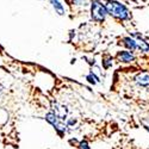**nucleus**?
I'll return each instance as SVG.
<instances>
[{"label": "nucleus", "instance_id": "nucleus-1", "mask_svg": "<svg viewBox=\"0 0 149 149\" xmlns=\"http://www.w3.org/2000/svg\"><path fill=\"white\" fill-rule=\"evenodd\" d=\"M106 11H107V15H110L111 17H113L116 19L119 20H128L130 18V11L129 8L117 1V0H107L106 4H105Z\"/></svg>", "mask_w": 149, "mask_h": 149}, {"label": "nucleus", "instance_id": "nucleus-2", "mask_svg": "<svg viewBox=\"0 0 149 149\" xmlns=\"http://www.w3.org/2000/svg\"><path fill=\"white\" fill-rule=\"evenodd\" d=\"M107 17L105 4L100 0H92L91 3V19L95 23H103Z\"/></svg>", "mask_w": 149, "mask_h": 149}, {"label": "nucleus", "instance_id": "nucleus-3", "mask_svg": "<svg viewBox=\"0 0 149 149\" xmlns=\"http://www.w3.org/2000/svg\"><path fill=\"white\" fill-rule=\"evenodd\" d=\"M44 119L50 124V125L55 129V131L58 134V136H61V137H63V136L66 135V132H67V125H66V123L62 120V119H60L54 112H52V111H49V112L45 115V117H44Z\"/></svg>", "mask_w": 149, "mask_h": 149}, {"label": "nucleus", "instance_id": "nucleus-4", "mask_svg": "<svg viewBox=\"0 0 149 149\" xmlns=\"http://www.w3.org/2000/svg\"><path fill=\"white\" fill-rule=\"evenodd\" d=\"M50 111H52V112H54L60 119H62L63 122L68 117V109H67V106H63L62 104H60L57 102H54V100L52 102V104H50Z\"/></svg>", "mask_w": 149, "mask_h": 149}, {"label": "nucleus", "instance_id": "nucleus-5", "mask_svg": "<svg viewBox=\"0 0 149 149\" xmlns=\"http://www.w3.org/2000/svg\"><path fill=\"white\" fill-rule=\"evenodd\" d=\"M117 58L119 62H123V63H131V62L135 61V55L132 54V52L123 50V52H118Z\"/></svg>", "mask_w": 149, "mask_h": 149}, {"label": "nucleus", "instance_id": "nucleus-6", "mask_svg": "<svg viewBox=\"0 0 149 149\" xmlns=\"http://www.w3.org/2000/svg\"><path fill=\"white\" fill-rule=\"evenodd\" d=\"M136 85L141 86V87H149V73H140L135 77Z\"/></svg>", "mask_w": 149, "mask_h": 149}, {"label": "nucleus", "instance_id": "nucleus-7", "mask_svg": "<svg viewBox=\"0 0 149 149\" xmlns=\"http://www.w3.org/2000/svg\"><path fill=\"white\" fill-rule=\"evenodd\" d=\"M122 43L123 45L125 47L129 52H135L137 50V44H136V40L131 36H127V37H123L122 38Z\"/></svg>", "mask_w": 149, "mask_h": 149}, {"label": "nucleus", "instance_id": "nucleus-8", "mask_svg": "<svg viewBox=\"0 0 149 149\" xmlns=\"http://www.w3.org/2000/svg\"><path fill=\"white\" fill-rule=\"evenodd\" d=\"M48 1H49V4H50V6L53 7V10L55 11V13L57 16H65L66 15V8L58 1V0H48Z\"/></svg>", "mask_w": 149, "mask_h": 149}, {"label": "nucleus", "instance_id": "nucleus-9", "mask_svg": "<svg viewBox=\"0 0 149 149\" xmlns=\"http://www.w3.org/2000/svg\"><path fill=\"white\" fill-rule=\"evenodd\" d=\"M136 44H137V50L142 53H148L149 52V43L146 42L143 38L139 37V40H136Z\"/></svg>", "mask_w": 149, "mask_h": 149}, {"label": "nucleus", "instance_id": "nucleus-10", "mask_svg": "<svg viewBox=\"0 0 149 149\" xmlns=\"http://www.w3.org/2000/svg\"><path fill=\"white\" fill-rule=\"evenodd\" d=\"M86 80H87L90 84H92V85H97V84L100 82V79H99V77L97 75V74H95L93 70H91V72L87 74V77H86Z\"/></svg>", "mask_w": 149, "mask_h": 149}, {"label": "nucleus", "instance_id": "nucleus-11", "mask_svg": "<svg viewBox=\"0 0 149 149\" xmlns=\"http://www.w3.org/2000/svg\"><path fill=\"white\" fill-rule=\"evenodd\" d=\"M112 65H113V58H112V56L106 55V56L103 57V67H104L105 69H109L110 67H112Z\"/></svg>", "mask_w": 149, "mask_h": 149}, {"label": "nucleus", "instance_id": "nucleus-12", "mask_svg": "<svg viewBox=\"0 0 149 149\" xmlns=\"http://www.w3.org/2000/svg\"><path fill=\"white\" fill-rule=\"evenodd\" d=\"M7 120H8V112L5 109L0 107V124H5Z\"/></svg>", "mask_w": 149, "mask_h": 149}, {"label": "nucleus", "instance_id": "nucleus-13", "mask_svg": "<svg viewBox=\"0 0 149 149\" xmlns=\"http://www.w3.org/2000/svg\"><path fill=\"white\" fill-rule=\"evenodd\" d=\"M78 149H91V147H90V144H88L87 141L82 140V141L79 142V144H78Z\"/></svg>", "mask_w": 149, "mask_h": 149}, {"label": "nucleus", "instance_id": "nucleus-14", "mask_svg": "<svg viewBox=\"0 0 149 149\" xmlns=\"http://www.w3.org/2000/svg\"><path fill=\"white\" fill-rule=\"evenodd\" d=\"M141 124H142V127L149 132V118H143V119H141Z\"/></svg>", "mask_w": 149, "mask_h": 149}, {"label": "nucleus", "instance_id": "nucleus-15", "mask_svg": "<svg viewBox=\"0 0 149 149\" xmlns=\"http://www.w3.org/2000/svg\"><path fill=\"white\" fill-rule=\"evenodd\" d=\"M74 5H80V6H85L86 5V0H73Z\"/></svg>", "mask_w": 149, "mask_h": 149}, {"label": "nucleus", "instance_id": "nucleus-16", "mask_svg": "<svg viewBox=\"0 0 149 149\" xmlns=\"http://www.w3.org/2000/svg\"><path fill=\"white\" fill-rule=\"evenodd\" d=\"M3 93H4V90H3V87H0V97L3 95Z\"/></svg>", "mask_w": 149, "mask_h": 149}, {"label": "nucleus", "instance_id": "nucleus-17", "mask_svg": "<svg viewBox=\"0 0 149 149\" xmlns=\"http://www.w3.org/2000/svg\"><path fill=\"white\" fill-rule=\"evenodd\" d=\"M38 1H45V0H38Z\"/></svg>", "mask_w": 149, "mask_h": 149}]
</instances>
